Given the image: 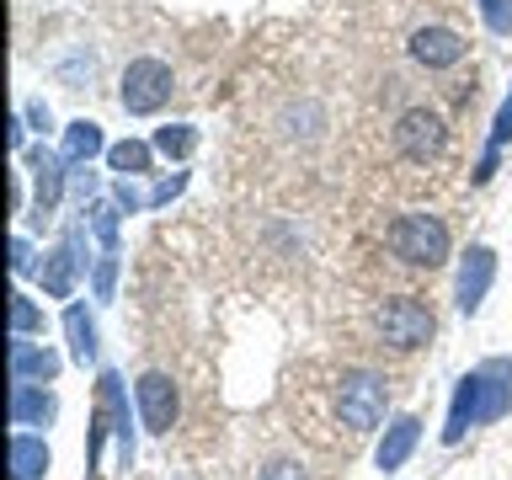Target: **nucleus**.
I'll return each instance as SVG.
<instances>
[{"mask_svg":"<svg viewBox=\"0 0 512 480\" xmlns=\"http://www.w3.org/2000/svg\"><path fill=\"white\" fill-rule=\"evenodd\" d=\"M512 411V358H486L454 384L443 422V448H459L475 427H491Z\"/></svg>","mask_w":512,"mask_h":480,"instance_id":"obj_1","label":"nucleus"},{"mask_svg":"<svg viewBox=\"0 0 512 480\" xmlns=\"http://www.w3.org/2000/svg\"><path fill=\"white\" fill-rule=\"evenodd\" d=\"M64 336H70V358L86 368V363H96V320H91V310L86 304H64Z\"/></svg>","mask_w":512,"mask_h":480,"instance_id":"obj_18","label":"nucleus"},{"mask_svg":"<svg viewBox=\"0 0 512 480\" xmlns=\"http://www.w3.org/2000/svg\"><path fill=\"white\" fill-rule=\"evenodd\" d=\"M16 336H43V310L22 294V288H11V342Z\"/></svg>","mask_w":512,"mask_h":480,"instance_id":"obj_23","label":"nucleus"},{"mask_svg":"<svg viewBox=\"0 0 512 480\" xmlns=\"http://www.w3.org/2000/svg\"><path fill=\"white\" fill-rule=\"evenodd\" d=\"M507 139H512V91L502 96V107H496V118H491V139H486V155H480V166H475V182L486 187L491 176H496V155L507 150Z\"/></svg>","mask_w":512,"mask_h":480,"instance_id":"obj_19","label":"nucleus"},{"mask_svg":"<svg viewBox=\"0 0 512 480\" xmlns=\"http://www.w3.org/2000/svg\"><path fill=\"white\" fill-rule=\"evenodd\" d=\"M406 54H411V64H422V70H454V64H464V54H470V43H464L454 27H416L406 38Z\"/></svg>","mask_w":512,"mask_h":480,"instance_id":"obj_12","label":"nucleus"},{"mask_svg":"<svg viewBox=\"0 0 512 480\" xmlns=\"http://www.w3.org/2000/svg\"><path fill=\"white\" fill-rule=\"evenodd\" d=\"M256 480H304V464H294V459H278V464H267Z\"/></svg>","mask_w":512,"mask_h":480,"instance_id":"obj_30","label":"nucleus"},{"mask_svg":"<svg viewBox=\"0 0 512 480\" xmlns=\"http://www.w3.org/2000/svg\"><path fill=\"white\" fill-rule=\"evenodd\" d=\"M171 91H176V75H171V64L155 59V54L128 59V70L118 80V102H123L128 118H155V112L171 102Z\"/></svg>","mask_w":512,"mask_h":480,"instance_id":"obj_5","label":"nucleus"},{"mask_svg":"<svg viewBox=\"0 0 512 480\" xmlns=\"http://www.w3.org/2000/svg\"><path fill=\"white\" fill-rule=\"evenodd\" d=\"M118 219H123V208L112 203V198H91L86 224H91V235L102 240V251H118Z\"/></svg>","mask_w":512,"mask_h":480,"instance_id":"obj_22","label":"nucleus"},{"mask_svg":"<svg viewBox=\"0 0 512 480\" xmlns=\"http://www.w3.org/2000/svg\"><path fill=\"white\" fill-rule=\"evenodd\" d=\"M374 336L395 352H416L438 336V315H432L416 294H390L374 310Z\"/></svg>","mask_w":512,"mask_h":480,"instance_id":"obj_3","label":"nucleus"},{"mask_svg":"<svg viewBox=\"0 0 512 480\" xmlns=\"http://www.w3.org/2000/svg\"><path fill=\"white\" fill-rule=\"evenodd\" d=\"M91 288H96V299H102V304L118 299V251H102V256H96V267H91Z\"/></svg>","mask_w":512,"mask_h":480,"instance_id":"obj_24","label":"nucleus"},{"mask_svg":"<svg viewBox=\"0 0 512 480\" xmlns=\"http://www.w3.org/2000/svg\"><path fill=\"white\" fill-rule=\"evenodd\" d=\"M54 379H59V352L16 336L11 342V384H54Z\"/></svg>","mask_w":512,"mask_h":480,"instance_id":"obj_15","label":"nucleus"},{"mask_svg":"<svg viewBox=\"0 0 512 480\" xmlns=\"http://www.w3.org/2000/svg\"><path fill=\"white\" fill-rule=\"evenodd\" d=\"M112 203H118L123 214H139V208H150V192H139L134 176H118V182H112Z\"/></svg>","mask_w":512,"mask_h":480,"instance_id":"obj_25","label":"nucleus"},{"mask_svg":"<svg viewBox=\"0 0 512 480\" xmlns=\"http://www.w3.org/2000/svg\"><path fill=\"white\" fill-rule=\"evenodd\" d=\"M107 166L118 171V176H144L155 166V144H144V139H118V144H107Z\"/></svg>","mask_w":512,"mask_h":480,"instance_id":"obj_20","label":"nucleus"},{"mask_svg":"<svg viewBox=\"0 0 512 480\" xmlns=\"http://www.w3.org/2000/svg\"><path fill=\"white\" fill-rule=\"evenodd\" d=\"M416 443H422V416H390V427H384V438L374 448V464L384 475H400L406 470V459L416 454Z\"/></svg>","mask_w":512,"mask_h":480,"instance_id":"obj_13","label":"nucleus"},{"mask_svg":"<svg viewBox=\"0 0 512 480\" xmlns=\"http://www.w3.org/2000/svg\"><path fill=\"white\" fill-rule=\"evenodd\" d=\"M155 155H166V160H187L192 150H198V128L192 123H166V128H155Z\"/></svg>","mask_w":512,"mask_h":480,"instance_id":"obj_21","label":"nucleus"},{"mask_svg":"<svg viewBox=\"0 0 512 480\" xmlns=\"http://www.w3.org/2000/svg\"><path fill=\"white\" fill-rule=\"evenodd\" d=\"M134 411H139V422L144 432H155V438H166V432L176 427V416H182V395H176V384L171 374H139L134 379Z\"/></svg>","mask_w":512,"mask_h":480,"instance_id":"obj_9","label":"nucleus"},{"mask_svg":"<svg viewBox=\"0 0 512 480\" xmlns=\"http://www.w3.org/2000/svg\"><path fill=\"white\" fill-rule=\"evenodd\" d=\"M54 416H59V395L48 384H11V427L16 432L54 427Z\"/></svg>","mask_w":512,"mask_h":480,"instance_id":"obj_14","label":"nucleus"},{"mask_svg":"<svg viewBox=\"0 0 512 480\" xmlns=\"http://www.w3.org/2000/svg\"><path fill=\"white\" fill-rule=\"evenodd\" d=\"M187 192V171H171V176H160V182L150 187V208H166L171 198H182Z\"/></svg>","mask_w":512,"mask_h":480,"instance_id":"obj_26","label":"nucleus"},{"mask_svg":"<svg viewBox=\"0 0 512 480\" xmlns=\"http://www.w3.org/2000/svg\"><path fill=\"white\" fill-rule=\"evenodd\" d=\"M22 118H27L32 128H38V134H48V128H54V112H48L43 102H27V112H22Z\"/></svg>","mask_w":512,"mask_h":480,"instance_id":"obj_31","label":"nucleus"},{"mask_svg":"<svg viewBox=\"0 0 512 480\" xmlns=\"http://www.w3.org/2000/svg\"><path fill=\"white\" fill-rule=\"evenodd\" d=\"M22 166L32 176V219L48 224L59 214L64 182H70V160H64L59 150H48V144H32V150H22Z\"/></svg>","mask_w":512,"mask_h":480,"instance_id":"obj_7","label":"nucleus"},{"mask_svg":"<svg viewBox=\"0 0 512 480\" xmlns=\"http://www.w3.org/2000/svg\"><path fill=\"white\" fill-rule=\"evenodd\" d=\"M54 454H48L43 432H11V480H43Z\"/></svg>","mask_w":512,"mask_h":480,"instance_id":"obj_16","label":"nucleus"},{"mask_svg":"<svg viewBox=\"0 0 512 480\" xmlns=\"http://www.w3.org/2000/svg\"><path fill=\"white\" fill-rule=\"evenodd\" d=\"M86 230H91L86 219H70V224H64V240H59V246L43 251L38 288H43L48 299H70V294H75L80 272H86Z\"/></svg>","mask_w":512,"mask_h":480,"instance_id":"obj_6","label":"nucleus"},{"mask_svg":"<svg viewBox=\"0 0 512 480\" xmlns=\"http://www.w3.org/2000/svg\"><path fill=\"white\" fill-rule=\"evenodd\" d=\"M384 246L395 251V262L406 267H443L448 256H454V235H448V224L438 214H427V208H406V214L390 219V230H384Z\"/></svg>","mask_w":512,"mask_h":480,"instance_id":"obj_2","label":"nucleus"},{"mask_svg":"<svg viewBox=\"0 0 512 480\" xmlns=\"http://www.w3.org/2000/svg\"><path fill=\"white\" fill-rule=\"evenodd\" d=\"M11 272H16V278L38 272V262H32V240H27V235H11Z\"/></svg>","mask_w":512,"mask_h":480,"instance_id":"obj_27","label":"nucleus"},{"mask_svg":"<svg viewBox=\"0 0 512 480\" xmlns=\"http://www.w3.org/2000/svg\"><path fill=\"white\" fill-rule=\"evenodd\" d=\"M480 16H486V27H491V32H512V11H507V0H480Z\"/></svg>","mask_w":512,"mask_h":480,"instance_id":"obj_28","label":"nucleus"},{"mask_svg":"<svg viewBox=\"0 0 512 480\" xmlns=\"http://www.w3.org/2000/svg\"><path fill=\"white\" fill-rule=\"evenodd\" d=\"M59 155L70 160V166H86V160H96V155H107L102 123H91V118H75L70 128H64V139H59Z\"/></svg>","mask_w":512,"mask_h":480,"instance_id":"obj_17","label":"nucleus"},{"mask_svg":"<svg viewBox=\"0 0 512 480\" xmlns=\"http://www.w3.org/2000/svg\"><path fill=\"white\" fill-rule=\"evenodd\" d=\"M96 406L112 416V438H118V464L128 470L134 464V411H128V384L118 368H102L96 374Z\"/></svg>","mask_w":512,"mask_h":480,"instance_id":"obj_11","label":"nucleus"},{"mask_svg":"<svg viewBox=\"0 0 512 480\" xmlns=\"http://www.w3.org/2000/svg\"><path fill=\"white\" fill-rule=\"evenodd\" d=\"M395 150L416 160V166H427V160H438L448 150V123H443V112H432V107H406L395 118Z\"/></svg>","mask_w":512,"mask_h":480,"instance_id":"obj_8","label":"nucleus"},{"mask_svg":"<svg viewBox=\"0 0 512 480\" xmlns=\"http://www.w3.org/2000/svg\"><path fill=\"white\" fill-rule=\"evenodd\" d=\"M70 187H75V198H96V192H102V182H96L86 166H70Z\"/></svg>","mask_w":512,"mask_h":480,"instance_id":"obj_29","label":"nucleus"},{"mask_svg":"<svg viewBox=\"0 0 512 480\" xmlns=\"http://www.w3.org/2000/svg\"><path fill=\"white\" fill-rule=\"evenodd\" d=\"M384 411H390V384H384L374 368H347L342 384H336V416L352 432H379Z\"/></svg>","mask_w":512,"mask_h":480,"instance_id":"obj_4","label":"nucleus"},{"mask_svg":"<svg viewBox=\"0 0 512 480\" xmlns=\"http://www.w3.org/2000/svg\"><path fill=\"white\" fill-rule=\"evenodd\" d=\"M491 283H496V251L475 240V246H464L459 267H454V304H459V315H480Z\"/></svg>","mask_w":512,"mask_h":480,"instance_id":"obj_10","label":"nucleus"}]
</instances>
